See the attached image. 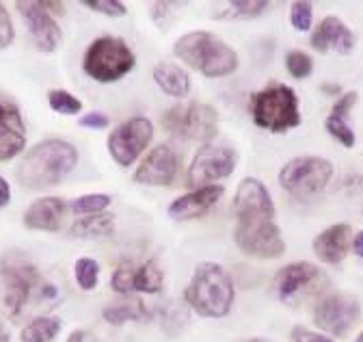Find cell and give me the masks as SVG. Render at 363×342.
<instances>
[{
  "label": "cell",
  "mask_w": 363,
  "mask_h": 342,
  "mask_svg": "<svg viewBox=\"0 0 363 342\" xmlns=\"http://www.w3.org/2000/svg\"><path fill=\"white\" fill-rule=\"evenodd\" d=\"M268 9L264 0H234V3H220L214 7V18L218 20H251L262 16Z\"/></svg>",
  "instance_id": "484cf974"
},
{
  "label": "cell",
  "mask_w": 363,
  "mask_h": 342,
  "mask_svg": "<svg viewBox=\"0 0 363 342\" xmlns=\"http://www.w3.org/2000/svg\"><path fill=\"white\" fill-rule=\"evenodd\" d=\"M357 92H348V94H344L342 98H337V102L333 104V111H331V115L333 117H342V119H346V115H348V111L357 104Z\"/></svg>",
  "instance_id": "74e56055"
},
{
  "label": "cell",
  "mask_w": 363,
  "mask_h": 342,
  "mask_svg": "<svg viewBox=\"0 0 363 342\" xmlns=\"http://www.w3.org/2000/svg\"><path fill=\"white\" fill-rule=\"evenodd\" d=\"M154 137V123L147 117H132L119 123L108 135V152L113 160L121 167H130L147 150Z\"/></svg>",
  "instance_id": "8fae6325"
},
{
  "label": "cell",
  "mask_w": 363,
  "mask_h": 342,
  "mask_svg": "<svg viewBox=\"0 0 363 342\" xmlns=\"http://www.w3.org/2000/svg\"><path fill=\"white\" fill-rule=\"evenodd\" d=\"M234 241L242 253L259 260H275L286 253V241L275 224V217H238Z\"/></svg>",
  "instance_id": "52a82bcc"
},
{
  "label": "cell",
  "mask_w": 363,
  "mask_h": 342,
  "mask_svg": "<svg viewBox=\"0 0 363 342\" xmlns=\"http://www.w3.org/2000/svg\"><path fill=\"white\" fill-rule=\"evenodd\" d=\"M74 275H76V284L82 290H94L100 280V267L91 258H80L74 267Z\"/></svg>",
  "instance_id": "f1b7e54d"
},
{
  "label": "cell",
  "mask_w": 363,
  "mask_h": 342,
  "mask_svg": "<svg viewBox=\"0 0 363 342\" xmlns=\"http://www.w3.org/2000/svg\"><path fill=\"white\" fill-rule=\"evenodd\" d=\"M26 145V126L20 109L0 96V162L16 158Z\"/></svg>",
  "instance_id": "e0dca14e"
},
{
  "label": "cell",
  "mask_w": 363,
  "mask_h": 342,
  "mask_svg": "<svg viewBox=\"0 0 363 342\" xmlns=\"http://www.w3.org/2000/svg\"><path fill=\"white\" fill-rule=\"evenodd\" d=\"M234 212H236V219L238 217H257V215L275 217V204H272L268 189L257 178H245L236 191Z\"/></svg>",
  "instance_id": "ac0fdd59"
},
{
  "label": "cell",
  "mask_w": 363,
  "mask_h": 342,
  "mask_svg": "<svg viewBox=\"0 0 363 342\" xmlns=\"http://www.w3.org/2000/svg\"><path fill=\"white\" fill-rule=\"evenodd\" d=\"M111 204V197L104 193H89L82 197H76L69 208L76 215H98V212H104Z\"/></svg>",
  "instance_id": "83f0119b"
},
{
  "label": "cell",
  "mask_w": 363,
  "mask_h": 342,
  "mask_svg": "<svg viewBox=\"0 0 363 342\" xmlns=\"http://www.w3.org/2000/svg\"><path fill=\"white\" fill-rule=\"evenodd\" d=\"M154 80L167 96L173 98H184L191 92V78L186 70L169 61H162L154 67Z\"/></svg>",
  "instance_id": "603a6c76"
},
{
  "label": "cell",
  "mask_w": 363,
  "mask_h": 342,
  "mask_svg": "<svg viewBox=\"0 0 363 342\" xmlns=\"http://www.w3.org/2000/svg\"><path fill=\"white\" fill-rule=\"evenodd\" d=\"M357 39L350 28L335 16L325 18L311 35V48L318 53H327L329 48L337 50L340 55H350L354 50Z\"/></svg>",
  "instance_id": "ffe728a7"
},
{
  "label": "cell",
  "mask_w": 363,
  "mask_h": 342,
  "mask_svg": "<svg viewBox=\"0 0 363 342\" xmlns=\"http://www.w3.org/2000/svg\"><path fill=\"white\" fill-rule=\"evenodd\" d=\"M352 251L359 255V258L363 260V230L361 232H357L354 236H352Z\"/></svg>",
  "instance_id": "b9f144b4"
},
{
  "label": "cell",
  "mask_w": 363,
  "mask_h": 342,
  "mask_svg": "<svg viewBox=\"0 0 363 342\" xmlns=\"http://www.w3.org/2000/svg\"><path fill=\"white\" fill-rule=\"evenodd\" d=\"M175 57L208 78H223L238 70V55L212 33L195 31L179 37L173 46Z\"/></svg>",
  "instance_id": "7a4b0ae2"
},
{
  "label": "cell",
  "mask_w": 363,
  "mask_h": 342,
  "mask_svg": "<svg viewBox=\"0 0 363 342\" xmlns=\"http://www.w3.org/2000/svg\"><path fill=\"white\" fill-rule=\"evenodd\" d=\"M350 247H352V228L348 224L331 226L313 238V253L327 265H340L348 255Z\"/></svg>",
  "instance_id": "7402d4cb"
},
{
  "label": "cell",
  "mask_w": 363,
  "mask_h": 342,
  "mask_svg": "<svg viewBox=\"0 0 363 342\" xmlns=\"http://www.w3.org/2000/svg\"><path fill=\"white\" fill-rule=\"evenodd\" d=\"M160 121L167 133L186 141H210L218 133V113L203 102L175 104Z\"/></svg>",
  "instance_id": "ba28073f"
},
{
  "label": "cell",
  "mask_w": 363,
  "mask_h": 342,
  "mask_svg": "<svg viewBox=\"0 0 363 342\" xmlns=\"http://www.w3.org/2000/svg\"><path fill=\"white\" fill-rule=\"evenodd\" d=\"M39 284V271L24 255L11 253L0 263V308L11 319H18L26 308L33 290Z\"/></svg>",
  "instance_id": "5b68a950"
},
{
  "label": "cell",
  "mask_w": 363,
  "mask_h": 342,
  "mask_svg": "<svg viewBox=\"0 0 363 342\" xmlns=\"http://www.w3.org/2000/svg\"><path fill=\"white\" fill-rule=\"evenodd\" d=\"M162 284H164V273L160 271V267L154 260L143 263V265H134V263L123 260L111 277L113 290L123 297H130L132 292L156 294V292H160Z\"/></svg>",
  "instance_id": "5bb4252c"
},
{
  "label": "cell",
  "mask_w": 363,
  "mask_h": 342,
  "mask_svg": "<svg viewBox=\"0 0 363 342\" xmlns=\"http://www.w3.org/2000/svg\"><path fill=\"white\" fill-rule=\"evenodd\" d=\"M325 126H327V131L331 133V137H333V139H337L344 148H352V145H354L357 137H354V131H352L350 123H348L346 119L329 115Z\"/></svg>",
  "instance_id": "4dcf8cb0"
},
{
  "label": "cell",
  "mask_w": 363,
  "mask_h": 342,
  "mask_svg": "<svg viewBox=\"0 0 363 342\" xmlns=\"http://www.w3.org/2000/svg\"><path fill=\"white\" fill-rule=\"evenodd\" d=\"M82 340H84V331L76 329V331H72V333H69V338H67L65 342H82Z\"/></svg>",
  "instance_id": "7bdbcfd3"
},
{
  "label": "cell",
  "mask_w": 363,
  "mask_h": 342,
  "mask_svg": "<svg viewBox=\"0 0 363 342\" xmlns=\"http://www.w3.org/2000/svg\"><path fill=\"white\" fill-rule=\"evenodd\" d=\"M113 232H115V217L108 215V212L86 215L69 228V234L76 238H102V236H111Z\"/></svg>",
  "instance_id": "cb8c5ba5"
},
{
  "label": "cell",
  "mask_w": 363,
  "mask_h": 342,
  "mask_svg": "<svg viewBox=\"0 0 363 342\" xmlns=\"http://www.w3.org/2000/svg\"><path fill=\"white\" fill-rule=\"evenodd\" d=\"M16 7L30 31L35 46L41 53H55L63 39V33L59 24L55 22V18L41 7V3H33V0H26V3L24 0H18Z\"/></svg>",
  "instance_id": "9a60e30c"
},
{
  "label": "cell",
  "mask_w": 363,
  "mask_h": 342,
  "mask_svg": "<svg viewBox=\"0 0 363 342\" xmlns=\"http://www.w3.org/2000/svg\"><path fill=\"white\" fill-rule=\"evenodd\" d=\"M323 89H325V92H333V94H337V92H340V87H337V84H325Z\"/></svg>",
  "instance_id": "f6af8a7d"
},
{
  "label": "cell",
  "mask_w": 363,
  "mask_h": 342,
  "mask_svg": "<svg viewBox=\"0 0 363 342\" xmlns=\"http://www.w3.org/2000/svg\"><path fill=\"white\" fill-rule=\"evenodd\" d=\"M0 342H9V331L0 325Z\"/></svg>",
  "instance_id": "ee69618b"
},
{
  "label": "cell",
  "mask_w": 363,
  "mask_h": 342,
  "mask_svg": "<svg viewBox=\"0 0 363 342\" xmlns=\"http://www.w3.org/2000/svg\"><path fill=\"white\" fill-rule=\"evenodd\" d=\"M251 115L259 128L281 135L301 123L298 98L286 84H268L266 89L251 96Z\"/></svg>",
  "instance_id": "277c9868"
},
{
  "label": "cell",
  "mask_w": 363,
  "mask_h": 342,
  "mask_svg": "<svg viewBox=\"0 0 363 342\" xmlns=\"http://www.w3.org/2000/svg\"><path fill=\"white\" fill-rule=\"evenodd\" d=\"M286 67L294 78H307L313 70V61L303 50H292L286 57Z\"/></svg>",
  "instance_id": "1f68e13d"
},
{
  "label": "cell",
  "mask_w": 363,
  "mask_h": 342,
  "mask_svg": "<svg viewBox=\"0 0 363 342\" xmlns=\"http://www.w3.org/2000/svg\"><path fill=\"white\" fill-rule=\"evenodd\" d=\"M67 204L61 197H41L28 206L24 212V226L37 232H59Z\"/></svg>",
  "instance_id": "44dd1931"
},
{
  "label": "cell",
  "mask_w": 363,
  "mask_h": 342,
  "mask_svg": "<svg viewBox=\"0 0 363 342\" xmlns=\"http://www.w3.org/2000/svg\"><path fill=\"white\" fill-rule=\"evenodd\" d=\"M41 7L48 11L50 16H63V11H65V5L63 3H52V0H43Z\"/></svg>",
  "instance_id": "ab89813d"
},
{
  "label": "cell",
  "mask_w": 363,
  "mask_h": 342,
  "mask_svg": "<svg viewBox=\"0 0 363 342\" xmlns=\"http://www.w3.org/2000/svg\"><path fill=\"white\" fill-rule=\"evenodd\" d=\"M9 202H11V189H9L7 180L0 176V208L7 206Z\"/></svg>",
  "instance_id": "60d3db41"
},
{
  "label": "cell",
  "mask_w": 363,
  "mask_h": 342,
  "mask_svg": "<svg viewBox=\"0 0 363 342\" xmlns=\"http://www.w3.org/2000/svg\"><path fill=\"white\" fill-rule=\"evenodd\" d=\"M361 319V306L352 294L333 292L313 308V323L331 336H346Z\"/></svg>",
  "instance_id": "7c38bea8"
},
{
  "label": "cell",
  "mask_w": 363,
  "mask_h": 342,
  "mask_svg": "<svg viewBox=\"0 0 363 342\" xmlns=\"http://www.w3.org/2000/svg\"><path fill=\"white\" fill-rule=\"evenodd\" d=\"M234 282L220 265L201 263L184 292L186 304L206 319H223L234 306Z\"/></svg>",
  "instance_id": "3957f363"
},
{
  "label": "cell",
  "mask_w": 363,
  "mask_h": 342,
  "mask_svg": "<svg viewBox=\"0 0 363 342\" xmlns=\"http://www.w3.org/2000/svg\"><path fill=\"white\" fill-rule=\"evenodd\" d=\"M238 165V152L223 145H210L206 143L195 154L191 167H189V184L191 187H208L210 182L223 180L234 174Z\"/></svg>",
  "instance_id": "4fadbf2b"
},
{
  "label": "cell",
  "mask_w": 363,
  "mask_h": 342,
  "mask_svg": "<svg viewBox=\"0 0 363 342\" xmlns=\"http://www.w3.org/2000/svg\"><path fill=\"white\" fill-rule=\"evenodd\" d=\"M48 102H50V109L61 115H76L82 109V102L65 89H52L48 94Z\"/></svg>",
  "instance_id": "f546056e"
},
{
  "label": "cell",
  "mask_w": 363,
  "mask_h": 342,
  "mask_svg": "<svg viewBox=\"0 0 363 342\" xmlns=\"http://www.w3.org/2000/svg\"><path fill=\"white\" fill-rule=\"evenodd\" d=\"M333 176V165L320 156H298L284 165L279 184L294 197H309L327 189Z\"/></svg>",
  "instance_id": "9c48e42d"
},
{
  "label": "cell",
  "mask_w": 363,
  "mask_h": 342,
  "mask_svg": "<svg viewBox=\"0 0 363 342\" xmlns=\"http://www.w3.org/2000/svg\"><path fill=\"white\" fill-rule=\"evenodd\" d=\"M134 53L128 48V44L119 37H100L91 41V46L84 53L82 67L86 76H91L98 82H115L132 72L134 67Z\"/></svg>",
  "instance_id": "8992f818"
},
{
  "label": "cell",
  "mask_w": 363,
  "mask_h": 342,
  "mask_svg": "<svg viewBox=\"0 0 363 342\" xmlns=\"http://www.w3.org/2000/svg\"><path fill=\"white\" fill-rule=\"evenodd\" d=\"M311 20H313V11H311V3L307 0H296L292 3V11H290V22L296 31L305 33L311 28Z\"/></svg>",
  "instance_id": "d6a6232c"
},
{
  "label": "cell",
  "mask_w": 363,
  "mask_h": 342,
  "mask_svg": "<svg viewBox=\"0 0 363 342\" xmlns=\"http://www.w3.org/2000/svg\"><path fill=\"white\" fill-rule=\"evenodd\" d=\"M354 342H363V331H361V333H359V336L354 338Z\"/></svg>",
  "instance_id": "7dc6e473"
},
{
  "label": "cell",
  "mask_w": 363,
  "mask_h": 342,
  "mask_svg": "<svg viewBox=\"0 0 363 342\" xmlns=\"http://www.w3.org/2000/svg\"><path fill=\"white\" fill-rule=\"evenodd\" d=\"M177 167H179L177 152L169 145H158L143 158L141 167L136 169L134 182L147 187H167L175 180Z\"/></svg>",
  "instance_id": "2e32d148"
},
{
  "label": "cell",
  "mask_w": 363,
  "mask_h": 342,
  "mask_svg": "<svg viewBox=\"0 0 363 342\" xmlns=\"http://www.w3.org/2000/svg\"><path fill=\"white\" fill-rule=\"evenodd\" d=\"M16 37V31H13V22L9 18V11L5 9V5L0 3V50L11 46V41Z\"/></svg>",
  "instance_id": "e575fe53"
},
{
  "label": "cell",
  "mask_w": 363,
  "mask_h": 342,
  "mask_svg": "<svg viewBox=\"0 0 363 342\" xmlns=\"http://www.w3.org/2000/svg\"><path fill=\"white\" fill-rule=\"evenodd\" d=\"M78 162V152L61 139H45L26 152L18 167V180L33 191L61 184Z\"/></svg>",
  "instance_id": "6da1fadb"
},
{
  "label": "cell",
  "mask_w": 363,
  "mask_h": 342,
  "mask_svg": "<svg viewBox=\"0 0 363 342\" xmlns=\"http://www.w3.org/2000/svg\"><path fill=\"white\" fill-rule=\"evenodd\" d=\"M344 191L350 199H354L363 208V176H348L344 180Z\"/></svg>",
  "instance_id": "d590c367"
},
{
  "label": "cell",
  "mask_w": 363,
  "mask_h": 342,
  "mask_svg": "<svg viewBox=\"0 0 363 342\" xmlns=\"http://www.w3.org/2000/svg\"><path fill=\"white\" fill-rule=\"evenodd\" d=\"M290 340H292V342H333L329 336H323V333H318V331H311V329H307V327H294Z\"/></svg>",
  "instance_id": "8d00e7d4"
},
{
  "label": "cell",
  "mask_w": 363,
  "mask_h": 342,
  "mask_svg": "<svg viewBox=\"0 0 363 342\" xmlns=\"http://www.w3.org/2000/svg\"><path fill=\"white\" fill-rule=\"evenodd\" d=\"M325 288L327 275L311 263H292L284 267L275 277L277 297L286 306H298Z\"/></svg>",
  "instance_id": "30bf717a"
},
{
  "label": "cell",
  "mask_w": 363,
  "mask_h": 342,
  "mask_svg": "<svg viewBox=\"0 0 363 342\" xmlns=\"http://www.w3.org/2000/svg\"><path fill=\"white\" fill-rule=\"evenodd\" d=\"M78 123L82 128H94V131H102V128L108 126V117L104 113H89V115H82L78 119Z\"/></svg>",
  "instance_id": "f35d334b"
},
{
  "label": "cell",
  "mask_w": 363,
  "mask_h": 342,
  "mask_svg": "<svg viewBox=\"0 0 363 342\" xmlns=\"http://www.w3.org/2000/svg\"><path fill=\"white\" fill-rule=\"evenodd\" d=\"M61 321L52 319V316H39L35 321H30L24 329H22V340L24 342H50L57 338V333L61 331Z\"/></svg>",
  "instance_id": "4316f807"
},
{
  "label": "cell",
  "mask_w": 363,
  "mask_h": 342,
  "mask_svg": "<svg viewBox=\"0 0 363 342\" xmlns=\"http://www.w3.org/2000/svg\"><path fill=\"white\" fill-rule=\"evenodd\" d=\"M223 193H225V189L220 184H208V187L195 189L186 195L177 197L169 206V217L175 221H186V219L201 217L223 197Z\"/></svg>",
  "instance_id": "d6986e66"
},
{
  "label": "cell",
  "mask_w": 363,
  "mask_h": 342,
  "mask_svg": "<svg viewBox=\"0 0 363 342\" xmlns=\"http://www.w3.org/2000/svg\"><path fill=\"white\" fill-rule=\"evenodd\" d=\"M102 316L111 325H123L128 321H143L147 319V308L139 297H128L123 302L111 304L102 310Z\"/></svg>",
  "instance_id": "d4e9b609"
},
{
  "label": "cell",
  "mask_w": 363,
  "mask_h": 342,
  "mask_svg": "<svg viewBox=\"0 0 363 342\" xmlns=\"http://www.w3.org/2000/svg\"><path fill=\"white\" fill-rule=\"evenodd\" d=\"M84 5L94 11H100L104 16H111V18H121L125 16V5L123 3H117V0H84Z\"/></svg>",
  "instance_id": "836d02e7"
},
{
  "label": "cell",
  "mask_w": 363,
  "mask_h": 342,
  "mask_svg": "<svg viewBox=\"0 0 363 342\" xmlns=\"http://www.w3.org/2000/svg\"><path fill=\"white\" fill-rule=\"evenodd\" d=\"M245 342H270V340H264V338H249V340H245Z\"/></svg>",
  "instance_id": "bcb514c9"
}]
</instances>
